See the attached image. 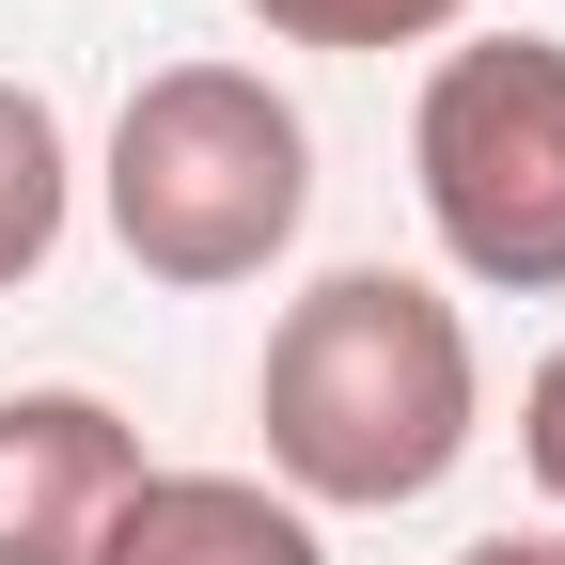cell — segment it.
Returning a JSON list of instances; mask_svg holds the SVG:
<instances>
[{
  "label": "cell",
  "instance_id": "52a82bcc",
  "mask_svg": "<svg viewBox=\"0 0 565 565\" xmlns=\"http://www.w3.org/2000/svg\"><path fill=\"white\" fill-rule=\"evenodd\" d=\"M252 17L282 47H345V63H362V47H440L471 0H252Z\"/></svg>",
  "mask_w": 565,
  "mask_h": 565
},
{
  "label": "cell",
  "instance_id": "8992f818",
  "mask_svg": "<svg viewBox=\"0 0 565 565\" xmlns=\"http://www.w3.org/2000/svg\"><path fill=\"white\" fill-rule=\"evenodd\" d=\"M63 204H79V158H63V110L32 79H0V299L63 252Z\"/></svg>",
  "mask_w": 565,
  "mask_h": 565
},
{
  "label": "cell",
  "instance_id": "5b68a950",
  "mask_svg": "<svg viewBox=\"0 0 565 565\" xmlns=\"http://www.w3.org/2000/svg\"><path fill=\"white\" fill-rule=\"evenodd\" d=\"M95 565H330V534L282 503L267 471H141Z\"/></svg>",
  "mask_w": 565,
  "mask_h": 565
},
{
  "label": "cell",
  "instance_id": "6da1fadb",
  "mask_svg": "<svg viewBox=\"0 0 565 565\" xmlns=\"http://www.w3.org/2000/svg\"><path fill=\"white\" fill-rule=\"evenodd\" d=\"M252 424H267V471L282 503H330V519H393L424 503L471 424H487V362H471V315L408 267H330L282 299L267 330V377H252Z\"/></svg>",
  "mask_w": 565,
  "mask_h": 565
},
{
  "label": "cell",
  "instance_id": "3957f363",
  "mask_svg": "<svg viewBox=\"0 0 565 565\" xmlns=\"http://www.w3.org/2000/svg\"><path fill=\"white\" fill-rule=\"evenodd\" d=\"M408 189L440 252L503 299H565V47L550 32H471L424 63L408 110Z\"/></svg>",
  "mask_w": 565,
  "mask_h": 565
},
{
  "label": "cell",
  "instance_id": "ba28073f",
  "mask_svg": "<svg viewBox=\"0 0 565 565\" xmlns=\"http://www.w3.org/2000/svg\"><path fill=\"white\" fill-rule=\"evenodd\" d=\"M519 471L565 503V345H550V362H534V393H519Z\"/></svg>",
  "mask_w": 565,
  "mask_h": 565
},
{
  "label": "cell",
  "instance_id": "9c48e42d",
  "mask_svg": "<svg viewBox=\"0 0 565 565\" xmlns=\"http://www.w3.org/2000/svg\"><path fill=\"white\" fill-rule=\"evenodd\" d=\"M456 565H565V534H471Z\"/></svg>",
  "mask_w": 565,
  "mask_h": 565
},
{
  "label": "cell",
  "instance_id": "277c9868",
  "mask_svg": "<svg viewBox=\"0 0 565 565\" xmlns=\"http://www.w3.org/2000/svg\"><path fill=\"white\" fill-rule=\"evenodd\" d=\"M141 503V424L110 393H0V565H95Z\"/></svg>",
  "mask_w": 565,
  "mask_h": 565
},
{
  "label": "cell",
  "instance_id": "7a4b0ae2",
  "mask_svg": "<svg viewBox=\"0 0 565 565\" xmlns=\"http://www.w3.org/2000/svg\"><path fill=\"white\" fill-rule=\"evenodd\" d=\"M110 236L141 282L173 299H221V282H267L315 221V126L299 95H267L252 63H158L110 126Z\"/></svg>",
  "mask_w": 565,
  "mask_h": 565
}]
</instances>
